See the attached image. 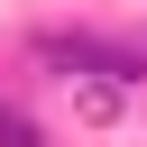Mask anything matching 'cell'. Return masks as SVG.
Instances as JSON below:
<instances>
[{
    "instance_id": "obj_1",
    "label": "cell",
    "mask_w": 147,
    "mask_h": 147,
    "mask_svg": "<svg viewBox=\"0 0 147 147\" xmlns=\"http://www.w3.org/2000/svg\"><path fill=\"white\" fill-rule=\"evenodd\" d=\"M0 147H46V138H37V129H28V119H18L9 101H0Z\"/></svg>"
}]
</instances>
